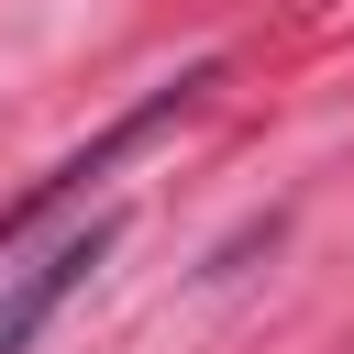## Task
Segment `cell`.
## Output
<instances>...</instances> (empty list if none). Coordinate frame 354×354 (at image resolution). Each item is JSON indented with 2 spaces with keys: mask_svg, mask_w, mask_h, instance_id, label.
Instances as JSON below:
<instances>
[{
  "mask_svg": "<svg viewBox=\"0 0 354 354\" xmlns=\"http://www.w3.org/2000/svg\"><path fill=\"white\" fill-rule=\"evenodd\" d=\"M210 88H221V66H188V77H166V88H144V100H133V111H122L111 133H88V144H77L66 166H44V177H33V188H22L11 210H0V254H11V243H22V232H33L44 210H66V199H77L88 177H111V166H122V155H133L144 133H166V122H188V111H199Z\"/></svg>",
  "mask_w": 354,
  "mask_h": 354,
  "instance_id": "6da1fadb",
  "label": "cell"
},
{
  "mask_svg": "<svg viewBox=\"0 0 354 354\" xmlns=\"http://www.w3.org/2000/svg\"><path fill=\"white\" fill-rule=\"evenodd\" d=\"M111 243H122V210H100V221H77L66 243H44V254H33V266L0 288V354H22V343H33V332H44V321H55L77 288H88V266H100Z\"/></svg>",
  "mask_w": 354,
  "mask_h": 354,
  "instance_id": "7a4b0ae2",
  "label": "cell"
}]
</instances>
